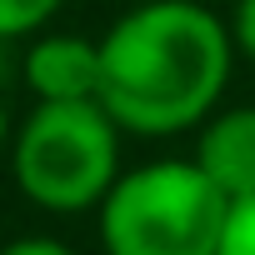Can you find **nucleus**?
Returning <instances> with one entry per match:
<instances>
[{
    "instance_id": "1",
    "label": "nucleus",
    "mask_w": 255,
    "mask_h": 255,
    "mask_svg": "<svg viewBox=\"0 0 255 255\" xmlns=\"http://www.w3.org/2000/svg\"><path fill=\"white\" fill-rule=\"evenodd\" d=\"M230 65V20L205 0H140L100 35V105L125 135H180L220 105Z\"/></svg>"
},
{
    "instance_id": "2",
    "label": "nucleus",
    "mask_w": 255,
    "mask_h": 255,
    "mask_svg": "<svg viewBox=\"0 0 255 255\" xmlns=\"http://www.w3.org/2000/svg\"><path fill=\"white\" fill-rule=\"evenodd\" d=\"M230 195L195 160H145L120 170L95 205L105 255H215Z\"/></svg>"
},
{
    "instance_id": "3",
    "label": "nucleus",
    "mask_w": 255,
    "mask_h": 255,
    "mask_svg": "<svg viewBox=\"0 0 255 255\" xmlns=\"http://www.w3.org/2000/svg\"><path fill=\"white\" fill-rule=\"evenodd\" d=\"M120 135L100 100H35L10 135V175L50 215L95 210L120 175Z\"/></svg>"
},
{
    "instance_id": "4",
    "label": "nucleus",
    "mask_w": 255,
    "mask_h": 255,
    "mask_svg": "<svg viewBox=\"0 0 255 255\" xmlns=\"http://www.w3.org/2000/svg\"><path fill=\"white\" fill-rule=\"evenodd\" d=\"M20 80L35 100H100V40L40 30L20 50Z\"/></svg>"
},
{
    "instance_id": "5",
    "label": "nucleus",
    "mask_w": 255,
    "mask_h": 255,
    "mask_svg": "<svg viewBox=\"0 0 255 255\" xmlns=\"http://www.w3.org/2000/svg\"><path fill=\"white\" fill-rule=\"evenodd\" d=\"M190 160L230 195H255V105H215L195 125V150Z\"/></svg>"
},
{
    "instance_id": "6",
    "label": "nucleus",
    "mask_w": 255,
    "mask_h": 255,
    "mask_svg": "<svg viewBox=\"0 0 255 255\" xmlns=\"http://www.w3.org/2000/svg\"><path fill=\"white\" fill-rule=\"evenodd\" d=\"M65 5V0H0V40H30L40 35L55 10Z\"/></svg>"
},
{
    "instance_id": "7",
    "label": "nucleus",
    "mask_w": 255,
    "mask_h": 255,
    "mask_svg": "<svg viewBox=\"0 0 255 255\" xmlns=\"http://www.w3.org/2000/svg\"><path fill=\"white\" fill-rule=\"evenodd\" d=\"M215 255H255V195L230 200L225 235H220V250Z\"/></svg>"
},
{
    "instance_id": "8",
    "label": "nucleus",
    "mask_w": 255,
    "mask_h": 255,
    "mask_svg": "<svg viewBox=\"0 0 255 255\" xmlns=\"http://www.w3.org/2000/svg\"><path fill=\"white\" fill-rule=\"evenodd\" d=\"M230 40H235V55H245V60L255 65V0H235Z\"/></svg>"
},
{
    "instance_id": "9",
    "label": "nucleus",
    "mask_w": 255,
    "mask_h": 255,
    "mask_svg": "<svg viewBox=\"0 0 255 255\" xmlns=\"http://www.w3.org/2000/svg\"><path fill=\"white\" fill-rule=\"evenodd\" d=\"M0 255H75V250L55 235H20L10 245H0Z\"/></svg>"
},
{
    "instance_id": "10",
    "label": "nucleus",
    "mask_w": 255,
    "mask_h": 255,
    "mask_svg": "<svg viewBox=\"0 0 255 255\" xmlns=\"http://www.w3.org/2000/svg\"><path fill=\"white\" fill-rule=\"evenodd\" d=\"M10 45H15V40H0V90H5L10 75L20 70V55H10Z\"/></svg>"
},
{
    "instance_id": "11",
    "label": "nucleus",
    "mask_w": 255,
    "mask_h": 255,
    "mask_svg": "<svg viewBox=\"0 0 255 255\" xmlns=\"http://www.w3.org/2000/svg\"><path fill=\"white\" fill-rule=\"evenodd\" d=\"M10 135H15V125H10V105H5V90H0V155L10 150Z\"/></svg>"
}]
</instances>
